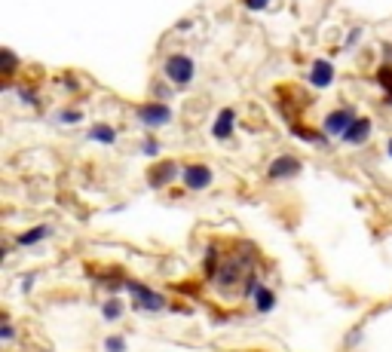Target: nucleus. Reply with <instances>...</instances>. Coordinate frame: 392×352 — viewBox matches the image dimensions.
I'll list each match as a JSON object with an SVG mask.
<instances>
[{"label":"nucleus","mask_w":392,"mask_h":352,"mask_svg":"<svg viewBox=\"0 0 392 352\" xmlns=\"http://www.w3.org/2000/svg\"><path fill=\"white\" fill-rule=\"evenodd\" d=\"M163 77L172 86H190L196 77V61L187 56V52H172L163 61Z\"/></svg>","instance_id":"1"},{"label":"nucleus","mask_w":392,"mask_h":352,"mask_svg":"<svg viewBox=\"0 0 392 352\" xmlns=\"http://www.w3.org/2000/svg\"><path fill=\"white\" fill-rule=\"evenodd\" d=\"M251 273H255V270H251V260L245 257V255H242V248H240V251H233V255H230V257L224 260V264L218 266V275H214V282H218L221 288L236 285V282L242 285V282L249 279Z\"/></svg>","instance_id":"2"},{"label":"nucleus","mask_w":392,"mask_h":352,"mask_svg":"<svg viewBox=\"0 0 392 352\" xmlns=\"http://www.w3.org/2000/svg\"><path fill=\"white\" fill-rule=\"evenodd\" d=\"M123 288L135 297L138 310H148V312H163L166 310V297L159 294V291H153L148 285H138V282H129V279H123Z\"/></svg>","instance_id":"3"},{"label":"nucleus","mask_w":392,"mask_h":352,"mask_svg":"<svg viewBox=\"0 0 392 352\" xmlns=\"http://www.w3.org/2000/svg\"><path fill=\"white\" fill-rule=\"evenodd\" d=\"M135 117L148 129H159V126H168V122H172V107H168L166 102H150V104L138 107Z\"/></svg>","instance_id":"4"},{"label":"nucleus","mask_w":392,"mask_h":352,"mask_svg":"<svg viewBox=\"0 0 392 352\" xmlns=\"http://www.w3.org/2000/svg\"><path fill=\"white\" fill-rule=\"evenodd\" d=\"M301 159L291 157V153H282V157H276L270 168H267V178L270 181H285V178H295V175H301Z\"/></svg>","instance_id":"5"},{"label":"nucleus","mask_w":392,"mask_h":352,"mask_svg":"<svg viewBox=\"0 0 392 352\" xmlns=\"http://www.w3.org/2000/svg\"><path fill=\"white\" fill-rule=\"evenodd\" d=\"M181 178H184V187L187 190H205V187H212L214 175L205 163H194V166H184Z\"/></svg>","instance_id":"6"},{"label":"nucleus","mask_w":392,"mask_h":352,"mask_svg":"<svg viewBox=\"0 0 392 352\" xmlns=\"http://www.w3.org/2000/svg\"><path fill=\"white\" fill-rule=\"evenodd\" d=\"M356 122V111L352 107H337L325 117V135H334V138H343V132Z\"/></svg>","instance_id":"7"},{"label":"nucleus","mask_w":392,"mask_h":352,"mask_svg":"<svg viewBox=\"0 0 392 352\" xmlns=\"http://www.w3.org/2000/svg\"><path fill=\"white\" fill-rule=\"evenodd\" d=\"M175 178H178V163H157V166H150V172H148V184L153 190L168 187Z\"/></svg>","instance_id":"8"},{"label":"nucleus","mask_w":392,"mask_h":352,"mask_svg":"<svg viewBox=\"0 0 392 352\" xmlns=\"http://www.w3.org/2000/svg\"><path fill=\"white\" fill-rule=\"evenodd\" d=\"M233 129H236V111L233 107H224L212 122V138L214 141H230V138H233Z\"/></svg>","instance_id":"9"},{"label":"nucleus","mask_w":392,"mask_h":352,"mask_svg":"<svg viewBox=\"0 0 392 352\" xmlns=\"http://www.w3.org/2000/svg\"><path fill=\"white\" fill-rule=\"evenodd\" d=\"M371 129H374V122L368 117H356V122L343 132V141L352 144V147H359V144H365L368 138H371Z\"/></svg>","instance_id":"10"},{"label":"nucleus","mask_w":392,"mask_h":352,"mask_svg":"<svg viewBox=\"0 0 392 352\" xmlns=\"http://www.w3.org/2000/svg\"><path fill=\"white\" fill-rule=\"evenodd\" d=\"M310 83L316 89H328V86H331V83H334V65H331V61H325V58L316 61V65L310 67Z\"/></svg>","instance_id":"11"},{"label":"nucleus","mask_w":392,"mask_h":352,"mask_svg":"<svg viewBox=\"0 0 392 352\" xmlns=\"http://www.w3.org/2000/svg\"><path fill=\"white\" fill-rule=\"evenodd\" d=\"M52 233V227H46V224H37V227H31V230H25V233H19V242L22 248H31V245H37V242H43L46 236Z\"/></svg>","instance_id":"12"},{"label":"nucleus","mask_w":392,"mask_h":352,"mask_svg":"<svg viewBox=\"0 0 392 352\" xmlns=\"http://www.w3.org/2000/svg\"><path fill=\"white\" fill-rule=\"evenodd\" d=\"M255 310L260 312V316H267V312H273V306H276V294H273V288H267V285H258L255 291Z\"/></svg>","instance_id":"13"},{"label":"nucleus","mask_w":392,"mask_h":352,"mask_svg":"<svg viewBox=\"0 0 392 352\" xmlns=\"http://www.w3.org/2000/svg\"><path fill=\"white\" fill-rule=\"evenodd\" d=\"M89 141H95V144H113V141H117V129L107 126V122H95V126L89 129Z\"/></svg>","instance_id":"14"},{"label":"nucleus","mask_w":392,"mask_h":352,"mask_svg":"<svg viewBox=\"0 0 392 352\" xmlns=\"http://www.w3.org/2000/svg\"><path fill=\"white\" fill-rule=\"evenodd\" d=\"M123 310H126V306H123L120 297H111V301H104V306H102V316L107 321H117L123 316Z\"/></svg>","instance_id":"15"},{"label":"nucleus","mask_w":392,"mask_h":352,"mask_svg":"<svg viewBox=\"0 0 392 352\" xmlns=\"http://www.w3.org/2000/svg\"><path fill=\"white\" fill-rule=\"evenodd\" d=\"M377 83L383 86V92H386V98L383 102L392 104V65H383L380 71H377Z\"/></svg>","instance_id":"16"},{"label":"nucleus","mask_w":392,"mask_h":352,"mask_svg":"<svg viewBox=\"0 0 392 352\" xmlns=\"http://www.w3.org/2000/svg\"><path fill=\"white\" fill-rule=\"evenodd\" d=\"M203 270H205V275H209V279H214V275H218V248H209V251H205Z\"/></svg>","instance_id":"17"},{"label":"nucleus","mask_w":392,"mask_h":352,"mask_svg":"<svg viewBox=\"0 0 392 352\" xmlns=\"http://www.w3.org/2000/svg\"><path fill=\"white\" fill-rule=\"evenodd\" d=\"M295 135H301L306 144H328V141H325V135L313 132V129H304V126H295Z\"/></svg>","instance_id":"18"},{"label":"nucleus","mask_w":392,"mask_h":352,"mask_svg":"<svg viewBox=\"0 0 392 352\" xmlns=\"http://www.w3.org/2000/svg\"><path fill=\"white\" fill-rule=\"evenodd\" d=\"M104 352H126V340L120 334H111L104 340Z\"/></svg>","instance_id":"19"},{"label":"nucleus","mask_w":392,"mask_h":352,"mask_svg":"<svg viewBox=\"0 0 392 352\" xmlns=\"http://www.w3.org/2000/svg\"><path fill=\"white\" fill-rule=\"evenodd\" d=\"M362 34H365L362 28H352L350 34H347V40H343V49H356L359 40H362Z\"/></svg>","instance_id":"20"},{"label":"nucleus","mask_w":392,"mask_h":352,"mask_svg":"<svg viewBox=\"0 0 392 352\" xmlns=\"http://www.w3.org/2000/svg\"><path fill=\"white\" fill-rule=\"evenodd\" d=\"M58 120L65 122V126H71V122H80V120H83V113L77 111V107H74V111L68 107V111H61V113H58Z\"/></svg>","instance_id":"21"},{"label":"nucleus","mask_w":392,"mask_h":352,"mask_svg":"<svg viewBox=\"0 0 392 352\" xmlns=\"http://www.w3.org/2000/svg\"><path fill=\"white\" fill-rule=\"evenodd\" d=\"M242 6H245V10H251V13H260V10H267V6H270V0H242Z\"/></svg>","instance_id":"22"},{"label":"nucleus","mask_w":392,"mask_h":352,"mask_svg":"<svg viewBox=\"0 0 392 352\" xmlns=\"http://www.w3.org/2000/svg\"><path fill=\"white\" fill-rule=\"evenodd\" d=\"M0 337H3V340H15V328H13L10 316H3V328H0Z\"/></svg>","instance_id":"23"},{"label":"nucleus","mask_w":392,"mask_h":352,"mask_svg":"<svg viewBox=\"0 0 392 352\" xmlns=\"http://www.w3.org/2000/svg\"><path fill=\"white\" fill-rule=\"evenodd\" d=\"M141 150L148 153V157H157V153H159V141H157V138H148V141L141 144Z\"/></svg>","instance_id":"24"},{"label":"nucleus","mask_w":392,"mask_h":352,"mask_svg":"<svg viewBox=\"0 0 392 352\" xmlns=\"http://www.w3.org/2000/svg\"><path fill=\"white\" fill-rule=\"evenodd\" d=\"M3 58H6V67H3V71H6V77H10V74L15 71V65H19V61H15V56H13L10 49H3Z\"/></svg>","instance_id":"25"},{"label":"nucleus","mask_w":392,"mask_h":352,"mask_svg":"<svg viewBox=\"0 0 392 352\" xmlns=\"http://www.w3.org/2000/svg\"><path fill=\"white\" fill-rule=\"evenodd\" d=\"M19 98H22V102H28L31 107H37V104H40V102H37V95H34V92H31V89H19Z\"/></svg>","instance_id":"26"},{"label":"nucleus","mask_w":392,"mask_h":352,"mask_svg":"<svg viewBox=\"0 0 392 352\" xmlns=\"http://www.w3.org/2000/svg\"><path fill=\"white\" fill-rule=\"evenodd\" d=\"M31 285H34V275H28V279H22V288L31 291Z\"/></svg>","instance_id":"27"},{"label":"nucleus","mask_w":392,"mask_h":352,"mask_svg":"<svg viewBox=\"0 0 392 352\" xmlns=\"http://www.w3.org/2000/svg\"><path fill=\"white\" fill-rule=\"evenodd\" d=\"M386 150H389V157H392V138H389V144H386Z\"/></svg>","instance_id":"28"}]
</instances>
